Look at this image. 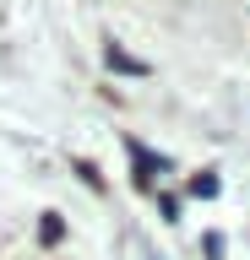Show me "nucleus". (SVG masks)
I'll use <instances>...</instances> for the list:
<instances>
[{
    "mask_svg": "<svg viewBox=\"0 0 250 260\" xmlns=\"http://www.w3.org/2000/svg\"><path fill=\"white\" fill-rule=\"evenodd\" d=\"M109 65H115V71H131V76H147V65L131 60V54H125V49H115V44H109Z\"/></svg>",
    "mask_w": 250,
    "mask_h": 260,
    "instance_id": "obj_2",
    "label": "nucleus"
},
{
    "mask_svg": "<svg viewBox=\"0 0 250 260\" xmlns=\"http://www.w3.org/2000/svg\"><path fill=\"white\" fill-rule=\"evenodd\" d=\"M147 260H158V255H147Z\"/></svg>",
    "mask_w": 250,
    "mask_h": 260,
    "instance_id": "obj_4",
    "label": "nucleus"
},
{
    "mask_svg": "<svg viewBox=\"0 0 250 260\" xmlns=\"http://www.w3.org/2000/svg\"><path fill=\"white\" fill-rule=\"evenodd\" d=\"M125 146H131V157H136V179H142V184H152V174L163 168V157H152L142 141H125Z\"/></svg>",
    "mask_w": 250,
    "mask_h": 260,
    "instance_id": "obj_1",
    "label": "nucleus"
},
{
    "mask_svg": "<svg viewBox=\"0 0 250 260\" xmlns=\"http://www.w3.org/2000/svg\"><path fill=\"white\" fill-rule=\"evenodd\" d=\"M44 217H49V222H44V244H54L60 239V217H54V211H44Z\"/></svg>",
    "mask_w": 250,
    "mask_h": 260,
    "instance_id": "obj_3",
    "label": "nucleus"
}]
</instances>
